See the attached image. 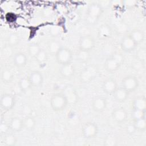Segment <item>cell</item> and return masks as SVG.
<instances>
[{
  "label": "cell",
  "instance_id": "16",
  "mask_svg": "<svg viewBox=\"0 0 146 146\" xmlns=\"http://www.w3.org/2000/svg\"><path fill=\"white\" fill-rule=\"evenodd\" d=\"M60 75L65 79H70L75 74V69L71 63L62 65L60 70Z\"/></svg>",
  "mask_w": 146,
  "mask_h": 146
},
{
  "label": "cell",
  "instance_id": "27",
  "mask_svg": "<svg viewBox=\"0 0 146 146\" xmlns=\"http://www.w3.org/2000/svg\"><path fill=\"white\" fill-rule=\"evenodd\" d=\"M62 47L60 43L56 40H51L48 43V48L49 51L53 54H56L59 50Z\"/></svg>",
  "mask_w": 146,
  "mask_h": 146
},
{
  "label": "cell",
  "instance_id": "10",
  "mask_svg": "<svg viewBox=\"0 0 146 146\" xmlns=\"http://www.w3.org/2000/svg\"><path fill=\"white\" fill-rule=\"evenodd\" d=\"M95 43V40L91 35H83L80 37L79 41V49L90 51L94 47Z\"/></svg>",
  "mask_w": 146,
  "mask_h": 146
},
{
  "label": "cell",
  "instance_id": "20",
  "mask_svg": "<svg viewBox=\"0 0 146 146\" xmlns=\"http://www.w3.org/2000/svg\"><path fill=\"white\" fill-rule=\"evenodd\" d=\"M112 34L111 27L106 24L101 25L98 30V36L101 39H106L109 38Z\"/></svg>",
  "mask_w": 146,
  "mask_h": 146
},
{
  "label": "cell",
  "instance_id": "26",
  "mask_svg": "<svg viewBox=\"0 0 146 146\" xmlns=\"http://www.w3.org/2000/svg\"><path fill=\"white\" fill-rule=\"evenodd\" d=\"M129 35L133 39V40L137 43V44L143 42L144 39V33L140 30H133L130 33Z\"/></svg>",
  "mask_w": 146,
  "mask_h": 146
},
{
  "label": "cell",
  "instance_id": "9",
  "mask_svg": "<svg viewBox=\"0 0 146 146\" xmlns=\"http://www.w3.org/2000/svg\"><path fill=\"white\" fill-rule=\"evenodd\" d=\"M15 103V99L13 95L5 93L2 95L0 99L1 107L5 111H9L13 108Z\"/></svg>",
  "mask_w": 146,
  "mask_h": 146
},
{
  "label": "cell",
  "instance_id": "23",
  "mask_svg": "<svg viewBox=\"0 0 146 146\" xmlns=\"http://www.w3.org/2000/svg\"><path fill=\"white\" fill-rule=\"evenodd\" d=\"M18 85L20 90L22 92H26L29 90L31 87H32L29 78L26 76L22 77L19 79L18 82Z\"/></svg>",
  "mask_w": 146,
  "mask_h": 146
},
{
  "label": "cell",
  "instance_id": "32",
  "mask_svg": "<svg viewBox=\"0 0 146 146\" xmlns=\"http://www.w3.org/2000/svg\"><path fill=\"white\" fill-rule=\"evenodd\" d=\"M8 43L10 46L13 47L16 46L19 42V37L16 33H11L8 37Z\"/></svg>",
  "mask_w": 146,
  "mask_h": 146
},
{
  "label": "cell",
  "instance_id": "31",
  "mask_svg": "<svg viewBox=\"0 0 146 146\" xmlns=\"http://www.w3.org/2000/svg\"><path fill=\"white\" fill-rule=\"evenodd\" d=\"M133 124L136 130L144 131L146 128V120L145 117L134 120Z\"/></svg>",
  "mask_w": 146,
  "mask_h": 146
},
{
  "label": "cell",
  "instance_id": "18",
  "mask_svg": "<svg viewBox=\"0 0 146 146\" xmlns=\"http://www.w3.org/2000/svg\"><path fill=\"white\" fill-rule=\"evenodd\" d=\"M14 64L18 68L24 67L27 63V56L22 52H18L15 54L13 59Z\"/></svg>",
  "mask_w": 146,
  "mask_h": 146
},
{
  "label": "cell",
  "instance_id": "7",
  "mask_svg": "<svg viewBox=\"0 0 146 146\" xmlns=\"http://www.w3.org/2000/svg\"><path fill=\"white\" fill-rule=\"evenodd\" d=\"M122 87H123L128 92L135 91L139 86V81L136 76L133 75H128L124 78L121 82Z\"/></svg>",
  "mask_w": 146,
  "mask_h": 146
},
{
  "label": "cell",
  "instance_id": "29",
  "mask_svg": "<svg viewBox=\"0 0 146 146\" xmlns=\"http://www.w3.org/2000/svg\"><path fill=\"white\" fill-rule=\"evenodd\" d=\"M47 58H48V56H47V52L44 49L41 48L35 58L38 64L42 65L46 63L47 60Z\"/></svg>",
  "mask_w": 146,
  "mask_h": 146
},
{
  "label": "cell",
  "instance_id": "24",
  "mask_svg": "<svg viewBox=\"0 0 146 146\" xmlns=\"http://www.w3.org/2000/svg\"><path fill=\"white\" fill-rule=\"evenodd\" d=\"M35 125L36 120L32 116H27L23 119L24 128L27 131H33L35 128Z\"/></svg>",
  "mask_w": 146,
  "mask_h": 146
},
{
  "label": "cell",
  "instance_id": "25",
  "mask_svg": "<svg viewBox=\"0 0 146 146\" xmlns=\"http://www.w3.org/2000/svg\"><path fill=\"white\" fill-rule=\"evenodd\" d=\"M76 58L79 62L86 63L90 58V51L79 49L76 52Z\"/></svg>",
  "mask_w": 146,
  "mask_h": 146
},
{
  "label": "cell",
  "instance_id": "17",
  "mask_svg": "<svg viewBox=\"0 0 146 146\" xmlns=\"http://www.w3.org/2000/svg\"><path fill=\"white\" fill-rule=\"evenodd\" d=\"M32 86L38 87L42 85L43 81V76L42 74L38 70L33 71L29 76Z\"/></svg>",
  "mask_w": 146,
  "mask_h": 146
},
{
  "label": "cell",
  "instance_id": "8",
  "mask_svg": "<svg viewBox=\"0 0 146 146\" xmlns=\"http://www.w3.org/2000/svg\"><path fill=\"white\" fill-rule=\"evenodd\" d=\"M98 133V127L96 124L94 122H87L82 128L83 136L86 139L95 137Z\"/></svg>",
  "mask_w": 146,
  "mask_h": 146
},
{
  "label": "cell",
  "instance_id": "3",
  "mask_svg": "<svg viewBox=\"0 0 146 146\" xmlns=\"http://www.w3.org/2000/svg\"><path fill=\"white\" fill-rule=\"evenodd\" d=\"M98 69L94 65H88L84 67L80 73L79 79L83 83H88L96 78Z\"/></svg>",
  "mask_w": 146,
  "mask_h": 146
},
{
  "label": "cell",
  "instance_id": "15",
  "mask_svg": "<svg viewBox=\"0 0 146 146\" xmlns=\"http://www.w3.org/2000/svg\"><path fill=\"white\" fill-rule=\"evenodd\" d=\"M9 129L14 132H20L23 128V119L18 116L12 117L9 122Z\"/></svg>",
  "mask_w": 146,
  "mask_h": 146
},
{
  "label": "cell",
  "instance_id": "13",
  "mask_svg": "<svg viewBox=\"0 0 146 146\" xmlns=\"http://www.w3.org/2000/svg\"><path fill=\"white\" fill-rule=\"evenodd\" d=\"M107 100L105 98L98 96L94 98L92 102L93 110L96 112H102L106 108Z\"/></svg>",
  "mask_w": 146,
  "mask_h": 146
},
{
  "label": "cell",
  "instance_id": "12",
  "mask_svg": "<svg viewBox=\"0 0 146 146\" xmlns=\"http://www.w3.org/2000/svg\"><path fill=\"white\" fill-rule=\"evenodd\" d=\"M113 120L117 123L124 122L127 117V112L123 107H117L111 113Z\"/></svg>",
  "mask_w": 146,
  "mask_h": 146
},
{
  "label": "cell",
  "instance_id": "21",
  "mask_svg": "<svg viewBox=\"0 0 146 146\" xmlns=\"http://www.w3.org/2000/svg\"><path fill=\"white\" fill-rule=\"evenodd\" d=\"M134 109H137L145 111L146 110V99L144 96H140L136 97L132 103Z\"/></svg>",
  "mask_w": 146,
  "mask_h": 146
},
{
  "label": "cell",
  "instance_id": "19",
  "mask_svg": "<svg viewBox=\"0 0 146 146\" xmlns=\"http://www.w3.org/2000/svg\"><path fill=\"white\" fill-rule=\"evenodd\" d=\"M114 98L115 100L119 103H123L126 100L128 97L129 92L123 87H117L114 93Z\"/></svg>",
  "mask_w": 146,
  "mask_h": 146
},
{
  "label": "cell",
  "instance_id": "14",
  "mask_svg": "<svg viewBox=\"0 0 146 146\" xmlns=\"http://www.w3.org/2000/svg\"><path fill=\"white\" fill-rule=\"evenodd\" d=\"M117 88V83L116 80L112 78H107L103 82V90L105 93L107 94H113Z\"/></svg>",
  "mask_w": 146,
  "mask_h": 146
},
{
  "label": "cell",
  "instance_id": "11",
  "mask_svg": "<svg viewBox=\"0 0 146 146\" xmlns=\"http://www.w3.org/2000/svg\"><path fill=\"white\" fill-rule=\"evenodd\" d=\"M137 46V43L133 40L129 35L124 36L120 43L121 49L127 52H129L133 51Z\"/></svg>",
  "mask_w": 146,
  "mask_h": 146
},
{
  "label": "cell",
  "instance_id": "2",
  "mask_svg": "<svg viewBox=\"0 0 146 146\" xmlns=\"http://www.w3.org/2000/svg\"><path fill=\"white\" fill-rule=\"evenodd\" d=\"M123 61V55L119 52H115L106 59L104 63V68L108 72H115L119 69Z\"/></svg>",
  "mask_w": 146,
  "mask_h": 146
},
{
  "label": "cell",
  "instance_id": "22",
  "mask_svg": "<svg viewBox=\"0 0 146 146\" xmlns=\"http://www.w3.org/2000/svg\"><path fill=\"white\" fill-rule=\"evenodd\" d=\"M1 77L4 83H10L14 79V74L11 70L8 68H5L1 72Z\"/></svg>",
  "mask_w": 146,
  "mask_h": 146
},
{
  "label": "cell",
  "instance_id": "28",
  "mask_svg": "<svg viewBox=\"0 0 146 146\" xmlns=\"http://www.w3.org/2000/svg\"><path fill=\"white\" fill-rule=\"evenodd\" d=\"M40 49L41 48L39 47V46L37 43H31L29 45L27 48V51L30 56L35 58V56L37 55V54H38Z\"/></svg>",
  "mask_w": 146,
  "mask_h": 146
},
{
  "label": "cell",
  "instance_id": "5",
  "mask_svg": "<svg viewBox=\"0 0 146 146\" xmlns=\"http://www.w3.org/2000/svg\"><path fill=\"white\" fill-rule=\"evenodd\" d=\"M56 62L61 65L71 63L72 58L71 50L67 47H62L55 54Z\"/></svg>",
  "mask_w": 146,
  "mask_h": 146
},
{
  "label": "cell",
  "instance_id": "1",
  "mask_svg": "<svg viewBox=\"0 0 146 146\" xmlns=\"http://www.w3.org/2000/svg\"><path fill=\"white\" fill-rule=\"evenodd\" d=\"M103 13L102 6L97 3H92L88 7L86 22L91 26L95 25L99 21Z\"/></svg>",
  "mask_w": 146,
  "mask_h": 146
},
{
  "label": "cell",
  "instance_id": "33",
  "mask_svg": "<svg viewBox=\"0 0 146 146\" xmlns=\"http://www.w3.org/2000/svg\"><path fill=\"white\" fill-rule=\"evenodd\" d=\"M145 111H143L141 110H137V109H134L133 110L132 112V117L133 119V120H137L142 117H145Z\"/></svg>",
  "mask_w": 146,
  "mask_h": 146
},
{
  "label": "cell",
  "instance_id": "30",
  "mask_svg": "<svg viewBox=\"0 0 146 146\" xmlns=\"http://www.w3.org/2000/svg\"><path fill=\"white\" fill-rule=\"evenodd\" d=\"M3 141L7 146H14L16 144L17 138L12 133H6L5 135Z\"/></svg>",
  "mask_w": 146,
  "mask_h": 146
},
{
  "label": "cell",
  "instance_id": "35",
  "mask_svg": "<svg viewBox=\"0 0 146 146\" xmlns=\"http://www.w3.org/2000/svg\"><path fill=\"white\" fill-rule=\"evenodd\" d=\"M116 142V141H115L114 139L109 136L108 137H107L106 139V141H104V144L107 145H108V146H113V145H115Z\"/></svg>",
  "mask_w": 146,
  "mask_h": 146
},
{
  "label": "cell",
  "instance_id": "36",
  "mask_svg": "<svg viewBox=\"0 0 146 146\" xmlns=\"http://www.w3.org/2000/svg\"><path fill=\"white\" fill-rule=\"evenodd\" d=\"M137 58L140 60H144L145 58V52L144 50H143L141 49L139 50V51L136 54Z\"/></svg>",
  "mask_w": 146,
  "mask_h": 146
},
{
  "label": "cell",
  "instance_id": "6",
  "mask_svg": "<svg viewBox=\"0 0 146 146\" xmlns=\"http://www.w3.org/2000/svg\"><path fill=\"white\" fill-rule=\"evenodd\" d=\"M62 93L64 96L68 104H74L77 102L78 93L72 85L67 84L65 86L62 90Z\"/></svg>",
  "mask_w": 146,
  "mask_h": 146
},
{
  "label": "cell",
  "instance_id": "34",
  "mask_svg": "<svg viewBox=\"0 0 146 146\" xmlns=\"http://www.w3.org/2000/svg\"><path fill=\"white\" fill-rule=\"evenodd\" d=\"M136 128H135V127L133 123V124H128V125L127 126V127H126V131H127V132L128 133H129V134H132V133H133L136 131Z\"/></svg>",
  "mask_w": 146,
  "mask_h": 146
},
{
  "label": "cell",
  "instance_id": "4",
  "mask_svg": "<svg viewBox=\"0 0 146 146\" xmlns=\"http://www.w3.org/2000/svg\"><path fill=\"white\" fill-rule=\"evenodd\" d=\"M67 104V102L62 92L54 94L50 99L51 107L55 111H62L66 108Z\"/></svg>",
  "mask_w": 146,
  "mask_h": 146
}]
</instances>
